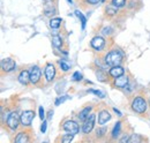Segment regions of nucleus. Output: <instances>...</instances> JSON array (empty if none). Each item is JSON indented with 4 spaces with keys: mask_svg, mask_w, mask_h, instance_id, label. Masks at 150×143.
Here are the masks:
<instances>
[{
    "mask_svg": "<svg viewBox=\"0 0 150 143\" xmlns=\"http://www.w3.org/2000/svg\"><path fill=\"white\" fill-rule=\"evenodd\" d=\"M67 98H68V96H62V98H61V97H60V98H58V99L56 101V105H59L60 103H64Z\"/></svg>",
    "mask_w": 150,
    "mask_h": 143,
    "instance_id": "nucleus-29",
    "label": "nucleus"
},
{
    "mask_svg": "<svg viewBox=\"0 0 150 143\" xmlns=\"http://www.w3.org/2000/svg\"><path fill=\"white\" fill-rule=\"evenodd\" d=\"M30 81V72L28 71H22L19 75V82L21 84H28Z\"/></svg>",
    "mask_w": 150,
    "mask_h": 143,
    "instance_id": "nucleus-14",
    "label": "nucleus"
},
{
    "mask_svg": "<svg viewBox=\"0 0 150 143\" xmlns=\"http://www.w3.org/2000/svg\"><path fill=\"white\" fill-rule=\"evenodd\" d=\"M122 61V54L118 50H112L105 55V64L109 66H120Z\"/></svg>",
    "mask_w": 150,
    "mask_h": 143,
    "instance_id": "nucleus-1",
    "label": "nucleus"
},
{
    "mask_svg": "<svg viewBox=\"0 0 150 143\" xmlns=\"http://www.w3.org/2000/svg\"><path fill=\"white\" fill-rule=\"evenodd\" d=\"M113 110H114V112H115V113H118L119 115H121V113H120V111H119V110H117V108H113Z\"/></svg>",
    "mask_w": 150,
    "mask_h": 143,
    "instance_id": "nucleus-35",
    "label": "nucleus"
},
{
    "mask_svg": "<svg viewBox=\"0 0 150 143\" xmlns=\"http://www.w3.org/2000/svg\"><path fill=\"white\" fill-rule=\"evenodd\" d=\"M46 127H47V124H46V121H44V122L42 124V127H40V132H42V133H45V132H46Z\"/></svg>",
    "mask_w": 150,
    "mask_h": 143,
    "instance_id": "nucleus-32",
    "label": "nucleus"
},
{
    "mask_svg": "<svg viewBox=\"0 0 150 143\" xmlns=\"http://www.w3.org/2000/svg\"><path fill=\"white\" fill-rule=\"evenodd\" d=\"M117 11H118V7H115L114 5H111V6L106 7V14H109V15H114V14H117Z\"/></svg>",
    "mask_w": 150,
    "mask_h": 143,
    "instance_id": "nucleus-21",
    "label": "nucleus"
},
{
    "mask_svg": "<svg viewBox=\"0 0 150 143\" xmlns=\"http://www.w3.org/2000/svg\"><path fill=\"white\" fill-rule=\"evenodd\" d=\"M60 24H61V18H54L50 21V27L52 29H58L60 27Z\"/></svg>",
    "mask_w": 150,
    "mask_h": 143,
    "instance_id": "nucleus-18",
    "label": "nucleus"
},
{
    "mask_svg": "<svg viewBox=\"0 0 150 143\" xmlns=\"http://www.w3.org/2000/svg\"><path fill=\"white\" fill-rule=\"evenodd\" d=\"M112 5H114L115 7L120 8V7H124L126 5V0H112Z\"/></svg>",
    "mask_w": 150,
    "mask_h": 143,
    "instance_id": "nucleus-23",
    "label": "nucleus"
},
{
    "mask_svg": "<svg viewBox=\"0 0 150 143\" xmlns=\"http://www.w3.org/2000/svg\"><path fill=\"white\" fill-rule=\"evenodd\" d=\"M59 65H60V68H61L64 72L69 71V66H68L64 60H60V61H59Z\"/></svg>",
    "mask_w": 150,
    "mask_h": 143,
    "instance_id": "nucleus-25",
    "label": "nucleus"
},
{
    "mask_svg": "<svg viewBox=\"0 0 150 143\" xmlns=\"http://www.w3.org/2000/svg\"><path fill=\"white\" fill-rule=\"evenodd\" d=\"M28 141H29V135H28L27 132H21L15 137V142L16 143H27Z\"/></svg>",
    "mask_w": 150,
    "mask_h": 143,
    "instance_id": "nucleus-15",
    "label": "nucleus"
},
{
    "mask_svg": "<svg viewBox=\"0 0 150 143\" xmlns=\"http://www.w3.org/2000/svg\"><path fill=\"white\" fill-rule=\"evenodd\" d=\"M124 73H125V69L121 67V66H113L112 68L109 71V74H110V76H112V77H118V76H121V75H124Z\"/></svg>",
    "mask_w": 150,
    "mask_h": 143,
    "instance_id": "nucleus-13",
    "label": "nucleus"
},
{
    "mask_svg": "<svg viewBox=\"0 0 150 143\" xmlns=\"http://www.w3.org/2000/svg\"><path fill=\"white\" fill-rule=\"evenodd\" d=\"M52 114H53V111H50V113H49V118H50V119L52 118Z\"/></svg>",
    "mask_w": 150,
    "mask_h": 143,
    "instance_id": "nucleus-36",
    "label": "nucleus"
},
{
    "mask_svg": "<svg viewBox=\"0 0 150 143\" xmlns=\"http://www.w3.org/2000/svg\"><path fill=\"white\" fill-rule=\"evenodd\" d=\"M95 114H90L86 120H84V124L82 126V130H83V133L84 134H89L91 130H93V128H94V125H95Z\"/></svg>",
    "mask_w": 150,
    "mask_h": 143,
    "instance_id": "nucleus-5",
    "label": "nucleus"
},
{
    "mask_svg": "<svg viewBox=\"0 0 150 143\" xmlns=\"http://www.w3.org/2000/svg\"><path fill=\"white\" fill-rule=\"evenodd\" d=\"M96 75L97 77H99L100 81H106V74H104L102 69H98V72H96Z\"/></svg>",
    "mask_w": 150,
    "mask_h": 143,
    "instance_id": "nucleus-24",
    "label": "nucleus"
},
{
    "mask_svg": "<svg viewBox=\"0 0 150 143\" xmlns=\"http://www.w3.org/2000/svg\"><path fill=\"white\" fill-rule=\"evenodd\" d=\"M147 106L148 105H147L146 99L143 97H141V96L135 97L133 99V102H132V108H133V111H135L137 113H144L147 111Z\"/></svg>",
    "mask_w": 150,
    "mask_h": 143,
    "instance_id": "nucleus-2",
    "label": "nucleus"
},
{
    "mask_svg": "<svg viewBox=\"0 0 150 143\" xmlns=\"http://www.w3.org/2000/svg\"><path fill=\"white\" fill-rule=\"evenodd\" d=\"M89 4H93V5H95V4H98L100 0H87Z\"/></svg>",
    "mask_w": 150,
    "mask_h": 143,
    "instance_id": "nucleus-33",
    "label": "nucleus"
},
{
    "mask_svg": "<svg viewBox=\"0 0 150 143\" xmlns=\"http://www.w3.org/2000/svg\"><path fill=\"white\" fill-rule=\"evenodd\" d=\"M19 122H21L19 114H18L16 112H12V113H9V115L7 117L6 124H7V126H8V127H9L12 130H15V129L18 128Z\"/></svg>",
    "mask_w": 150,
    "mask_h": 143,
    "instance_id": "nucleus-4",
    "label": "nucleus"
},
{
    "mask_svg": "<svg viewBox=\"0 0 150 143\" xmlns=\"http://www.w3.org/2000/svg\"><path fill=\"white\" fill-rule=\"evenodd\" d=\"M39 118L43 120L44 118H45V113H44V108H43V106H39Z\"/></svg>",
    "mask_w": 150,
    "mask_h": 143,
    "instance_id": "nucleus-30",
    "label": "nucleus"
},
{
    "mask_svg": "<svg viewBox=\"0 0 150 143\" xmlns=\"http://www.w3.org/2000/svg\"><path fill=\"white\" fill-rule=\"evenodd\" d=\"M120 130H121V122L118 121V122L114 124V127H113V130H112L113 139H117V137L120 135Z\"/></svg>",
    "mask_w": 150,
    "mask_h": 143,
    "instance_id": "nucleus-17",
    "label": "nucleus"
},
{
    "mask_svg": "<svg viewBox=\"0 0 150 143\" xmlns=\"http://www.w3.org/2000/svg\"><path fill=\"white\" fill-rule=\"evenodd\" d=\"M128 84V77L126 75H121L114 79V86L117 88H125Z\"/></svg>",
    "mask_w": 150,
    "mask_h": 143,
    "instance_id": "nucleus-11",
    "label": "nucleus"
},
{
    "mask_svg": "<svg viewBox=\"0 0 150 143\" xmlns=\"http://www.w3.org/2000/svg\"><path fill=\"white\" fill-rule=\"evenodd\" d=\"M34 117H35V112L31 111V110H28V111H23L21 117H20V120H21V124L24 127H28V126L31 125L33 120H34Z\"/></svg>",
    "mask_w": 150,
    "mask_h": 143,
    "instance_id": "nucleus-3",
    "label": "nucleus"
},
{
    "mask_svg": "<svg viewBox=\"0 0 150 143\" xmlns=\"http://www.w3.org/2000/svg\"><path fill=\"white\" fill-rule=\"evenodd\" d=\"M120 141H121V142H127V141H128V137H127V136H125V137H122Z\"/></svg>",
    "mask_w": 150,
    "mask_h": 143,
    "instance_id": "nucleus-34",
    "label": "nucleus"
},
{
    "mask_svg": "<svg viewBox=\"0 0 150 143\" xmlns=\"http://www.w3.org/2000/svg\"><path fill=\"white\" fill-rule=\"evenodd\" d=\"M1 68L2 71L8 73V72H12L15 68V61L11 58H6V59H2L1 60Z\"/></svg>",
    "mask_w": 150,
    "mask_h": 143,
    "instance_id": "nucleus-7",
    "label": "nucleus"
},
{
    "mask_svg": "<svg viewBox=\"0 0 150 143\" xmlns=\"http://www.w3.org/2000/svg\"><path fill=\"white\" fill-rule=\"evenodd\" d=\"M90 45L94 47L95 50L100 51V50L104 47V45H105V40H104L103 37H100V36H96V37H94V38L91 39Z\"/></svg>",
    "mask_w": 150,
    "mask_h": 143,
    "instance_id": "nucleus-9",
    "label": "nucleus"
},
{
    "mask_svg": "<svg viewBox=\"0 0 150 143\" xmlns=\"http://www.w3.org/2000/svg\"><path fill=\"white\" fill-rule=\"evenodd\" d=\"M73 137H74V134H66V135H64L62 137H61V142H64V143H68V142H71L72 140H73Z\"/></svg>",
    "mask_w": 150,
    "mask_h": 143,
    "instance_id": "nucleus-22",
    "label": "nucleus"
},
{
    "mask_svg": "<svg viewBox=\"0 0 150 143\" xmlns=\"http://www.w3.org/2000/svg\"><path fill=\"white\" fill-rule=\"evenodd\" d=\"M62 128L66 130V132H68V133H71V134H77L79 133V130H80V128H79V125L73 121V120H67V121H65L64 122V125H62Z\"/></svg>",
    "mask_w": 150,
    "mask_h": 143,
    "instance_id": "nucleus-6",
    "label": "nucleus"
},
{
    "mask_svg": "<svg viewBox=\"0 0 150 143\" xmlns=\"http://www.w3.org/2000/svg\"><path fill=\"white\" fill-rule=\"evenodd\" d=\"M90 111H91V106H88V107H86V108H83L80 113H79V119L80 120H82V121H84L89 115H90Z\"/></svg>",
    "mask_w": 150,
    "mask_h": 143,
    "instance_id": "nucleus-16",
    "label": "nucleus"
},
{
    "mask_svg": "<svg viewBox=\"0 0 150 143\" xmlns=\"http://www.w3.org/2000/svg\"><path fill=\"white\" fill-rule=\"evenodd\" d=\"M68 1H69V2H72V0H68Z\"/></svg>",
    "mask_w": 150,
    "mask_h": 143,
    "instance_id": "nucleus-38",
    "label": "nucleus"
},
{
    "mask_svg": "<svg viewBox=\"0 0 150 143\" xmlns=\"http://www.w3.org/2000/svg\"><path fill=\"white\" fill-rule=\"evenodd\" d=\"M81 77H82V75L80 74V72H75L74 74H73V80L74 81H80Z\"/></svg>",
    "mask_w": 150,
    "mask_h": 143,
    "instance_id": "nucleus-28",
    "label": "nucleus"
},
{
    "mask_svg": "<svg viewBox=\"0 0 150 143\" xmlns=\"http://www.w3.org/2000/svg\"><path fill=\"white\" fill-rule=\"evenodd\" d=\"M52 44L56 46V47H61V45H62V39H61V37L60 36H53L52 37Z\"/></svg>",
    "mask_w": 150,
    "mask_h": 143,
    "instance_id": "nucleus-19",
    "label": "nucleus"
},
{
    "mask_svg": "<svg viewBox=\"0 0 150 143\" xmlns=\"http://www.w3.org/2000/svg\"><path fill=\"white\" fill-rule=\"evenodd\" d=\"M111 31H112V29H111L110 27H109V28H104V29H103V34H104V35H110V34H111Z\"/></svg>",
    "mask_w": 150,
    "mask_h": 143,
    "instance_id": "nucleus-31",
    "label": "nucleus"
},
{
    "mask_svg": "<svg viewBox=\"0 0 150 143\" xmlns=\"http://www.w3.org/2000/svg\"><path fill=\"white\" fill-rule=\"evenodd\" d=\"M106 133V129L105 128H98L97 130H96V135L98 136V137H100V136H104V134Z\"/></svg>",
    "mask_w": 150,
    "mask_h": 143,
    "instance_id": "nucleus-27",
    "label": "nucleus"
},
{
    "mask_svg": "<svg viewBox=\"0 0 150 143\" xmlns=\"http://www.w3.org/2000/svg\"><path fill=\"white\" fill-rule=\"evenodd\" d=\"M75 14H76V16L81 20V23H82V28L84 29L86 28V23H87V20H86V18L83 16V14L81 13V12H79V11H75Z\"/></svg>",
    "mask_w": 150,
    "mask_h": 143,
    "instance_id": "nucleus-20",
    "label": "nucleus"
},
{
    "mask_svg": "<svg viewBox=\"0 0 150 143\" xmlns=\"http://www.w3.org/2000/svg\"><path fill=\"white\" fill-rule=\"evenodd\" d=\"M40 75H42V72H40V68L38 66L31 67V69H30V82H33L34 84H37L39 80H40Z\"/></svg>",
    "mask_w": 150,
    "mask_h": 143,
    "instance_id": "nucleus-8",
    "label": "nucleus"
},
{
    "mask_svg": "<svg viewBox=\"0 0 150 143\" xmlns=\"http://www.w3.org/2000/svg\"><path fill=\"white\" fill-rule=\"evenodd\" d=\"M45 79H46V81H52L53 79H54V76H56V67H54V65H52V64H47L46 65V67H45Z\"/></svg>",
    "mask_w": 150,
    "mask_h": 143,
    "instance_id": "nucleus-10",
    "label": "nucleus"
},
{
    "mask_svg": "<svg viewBox=\"0 0 150 143\" xmlns=\"http://www.w3.org/2000/svg\"><path fill=\"white\" fill-rule=\"evenodd\" d=\"M110 119H111V114L108 112V111H100L99 112V114H98V124L99 125H104V124H106L108 121H110Z\"/></svg>",
    "mask_w": 150,
    "mask_h": 143,
    "instance_id": "nucleus-12",
    "label": "nucleus"
},
{
    "mask_svg": "<svg viewBox=\"0 0 150 143\" xmlns=\"http://www.w3.org/2000/svg\"><path fill=\"white\" fill-rule=\"evenodd\" d=\"M89 92L95 93L96 96H98V97H100V98H104V97H105V93L102 92V91H99V90H89Z\"/></svg>",
    "mask_w": 150,
    "mask_h": 143,
    "instance_id": "nucleus-26",
    "label": "nucleus"
},
{
    "mask_svg": "<svg viewBox=\"0 0 150 143\" xmlns=\"http://www.w3.org/2000/svg\"><path fill=\"white\" fill-rule=\"evenodd\" d=\"M45 2H51V1H53V0H44Z\"/></svg>",
    "mask_w": 150,
    "mask_h": 143,
    "instance_id": "nucleus-37",
    "label": "nucleus"
}]
</instances>
